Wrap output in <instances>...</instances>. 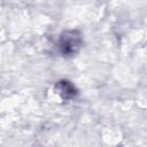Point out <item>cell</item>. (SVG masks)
I'll return each mask as SVG.
<instances>
[{"mask_svg":"<svg viewBox=\"0 0 147 147\" xmlns=\"http://www.w3.org/2000/svg\"><path fill=\"white\" fill-rule=\"evenodd\" d=\"M82 44V34L77 30H68L61 34L59 40V48L62 55L72 56L79 52Z\"/></svg>","mask_w":147,"mask_h":147,"instance_id":"6da1fadb","label":"cell"},{"mask_svg":"<svg viewBox=\"0 0 147 147\" xmlns=\"http://www.w3.org/2000/svg\"><path fill=\"white\" fill-rule=\"evenodd\" d=\"M56 90L59 91V94L63 100H70L74 99L77 95V90L76 87L68 80H61L56 84Z\"/></svg>","mask_w":147,"mask_h":147,"instance_id":"7a4b0ae2","label":"cell"}]
</instances>
